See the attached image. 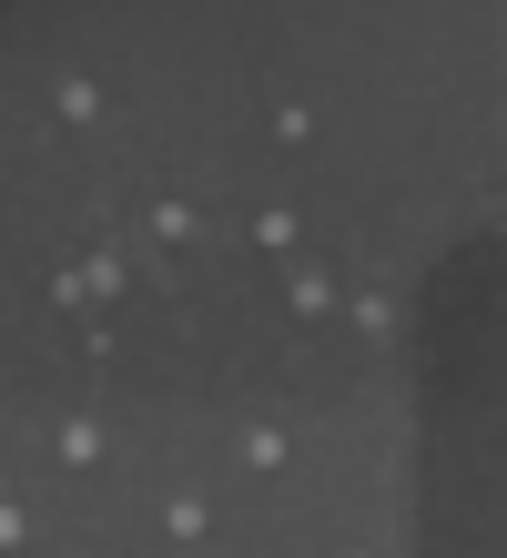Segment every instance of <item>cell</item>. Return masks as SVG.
<instances>
[{
  "label": "cell",
  "instance_id": "6",
  "mask_svg": "<svg viewBox=\"0 0 507 558\" xmlns=\"http://www.w3.org/2000/svg\"><path fill=\"white\" fill-rule=\"evenodd\" d=\"M244 244H254V254H294V244H304V223H294L285 204H264V214L244 223Z\"/></svg>",
  "mask_w": 507,
  "mask_h": 558
},
{
  "label": "cell",
  "instance_id": "9",
  "mask_svg": "<svg viewBox=\"0 0 507 558\" xmlns=\"http://www.w3.org/2000/svg\"><path fill=\"white\" fill-rule=\"evenodd\" d=\"M346 315H355V336H365V345H386V336H396V305H386V294H355Z\"/></svg>",
  "mask_w": 507,
  "mask_h": 558
},
{
  "label": "cell",
  "instance_id": "2",
  "mask_svg": "<svg viewBox=\"0 0 507 558\" xmlns=\"http://www.w3.org/2000/svg\"><path fill=\"white\" fill-rule=\"evenodd\" d=\"M51 457H61V468H101V457H112V426H101V416H61Z\"/></svg>",
  "mask_w": 507,
  "mask_h": 558
},
{
  "label": "cell",
  "instance_id": "10",
  "mask_svg": "<svg viewBox=\"0 0 507 558\" xmlns=\"http://www.w3.org/2000/svg\"><path fill=\"white\" fill-rule=\"evenodd\" d=\"M31 538V518H21V498H0V548H21Z\"/></svg>",
  "mask_w": 507,
  "mask_h": 558
},
{
  "label": "cell",
  "instance_id": "3",
  "mask_svg": "<svg viewBox=\"0 0 507 558\" xmlns=\"http://www.w3.org/2000/svg\"><path fill=\"white\" fill-rule=\"evenodd\" d=\"M101 112H112V92H101L92 72H72V82H51V122H72V133H92Z\"/></svg>",
  "mask_w": 507,
  "mask_h": 558
},
{
  "label": "cell",
  "instance_id": "4",
  "mask_svg": "<svg viewBox=\"0 0 507 558\" xmlns=\"http://www.w3.org/2000/svg\"><path fill=\"white\" fill-rule=\"evenodd\" d=\"M264 133H275V153H304L315 143V102H304V92H275V102H264Z\"/></svg>",
  "mask_w": 507,
  "mask_h": 558
},
{
  "label": "cell",
  "instance_id": "7",
  "mask_svg": "<svg viewBox=\"0 0 507 558\" xmlns=\"http://www.w3.org/2000/svg\"><path fill=\"white\" fill-rule=\"evenodd\" d=\"M153 244H203V214H193V204H173V193H162V204H153Z\"/></svg>",
  "mask_w": 507,
  "mask_h": 558
},
{
  "label": "cell",
  "instance_id": "1",
  "mask_svg": "<svg viewBox=\"0 0 507 558\" xmlns=\"http://www.w3.org/2000/svg\"><path fill=\"white\" fill-rule=\"evenodd\" d=\"M233 457H244V477H285V468H294V437H285L275 416H254L244 437H233Z\"/></svg>",
  "mask_w": 507,
  "mask_h": 558
},
{
  "label": "cell",
  "instance_id": "5",
  "mask_svg": "<svg viewBox=\"0 0 507 558\" xmlns=\"http://www.w3.org/2000/svg\"><path fill=\"white\" fill-rule=\"evenodd\" d=\"M203 529H214V508H203L193 487H173V498H162V538H173V548H193Z\"/></svg>",
  "mask_w": 507,
  "mask_h": 558
},
{
  "label": "cell",
  "instance_id": "8",
  "mask_svg": "<svg viewBox=\"0 0 507 558\" xmlns=\"http://www.w3.org/2000/svg\"><path fill=\"white\" fill-rule=\"evenodd\" d=\"M335 315V275H294V325H325Z\"/></svg>",
  "mask_w": 507,
  "mask_h": 558
}]
</instances>
